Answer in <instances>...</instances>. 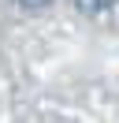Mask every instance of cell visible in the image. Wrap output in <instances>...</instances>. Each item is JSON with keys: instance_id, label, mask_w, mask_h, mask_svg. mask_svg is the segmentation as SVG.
<instances>
[{"instance_id": "cell-2", "label": "cell", "mask_w": 119, "mask_h": 123, "mask_svg": "<svg viewBox=\"0 0 119 123\" xmlns=\"http://www.w3.org/2000/svg\"><path fill=\"white\" fill-rule=\"evenodd\" d=\"M19 8H26V11H41V8H48L52 0H15Z\"/></svg>"}, {"instance_id": "cell-1", "label": "cell", "mask_w": 119, "mask_h": 123, "mask_svg": "<svg viewBox=\"0 0 119 123\" xmlns=\"http://www.w3.org/2000/svg\"><path fill=\"white\" fill-rule=\"evenodd\" d=\"M74 8L86 11V15H101V11L115 8V0H74Z\"/></svg>"}]
</instances>
